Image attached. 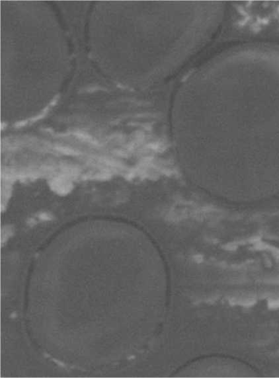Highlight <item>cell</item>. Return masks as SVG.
<instances>
[{"mask_svg": "<svg viewBox=\"0 0 279 378\" xmlns=\"http://www.w3.org/2000/svg\"><path fill=\"white\" fill-rule=\"evenodd\" d=\"M268 305H269L271 307H272V308L279 307V300H270L269 303H268Z\"/></svg>", "mask_w": 279, "mask_h": 378, "instance_id": "cell-1", "label": "cell"}]
</instances>
